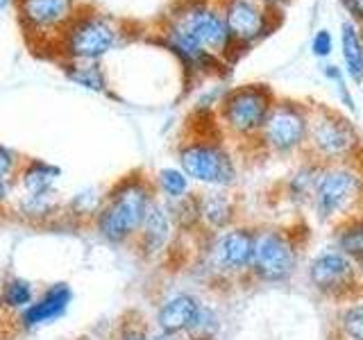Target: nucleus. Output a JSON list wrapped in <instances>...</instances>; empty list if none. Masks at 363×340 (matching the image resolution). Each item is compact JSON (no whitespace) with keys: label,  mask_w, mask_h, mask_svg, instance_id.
I'll return each instance as SVG.
<instances>
[{"label":"nucleus","mask_w":363,"mask_h":340,"mask_svg":"<svg viewBox=\"0 0 363 340\" xmlns=\"http://www.w3.org/2000/svg\"><path fill=\"white\" fill-rule=\"evenodd\" d=\"M306 157L323 166L332 164H357L361 152V134L350 118L338 111L318 107L309 113V141Z\"/></svg>","instance_id":"39448f33"},{"label":"nucleus","mask_w":363,"mask_h":340,"mask_svg":"<svg viewBox=\"0 0 363 340\" xmlns=\"http://www.w3.org/2000/svg\"><path fill=\"white\" fill-rule=\"evenodd\" d=\"M179 340H189V338H179Z\"/></svg>","instance_id":"c9c22d12"},{"label":"nucleus","mask_w":363,"mask_h":340,"mask_svg":"<svg viewBox=\"0 0 363 340\" xmlns=\"http://www.w3.org/2000/svg\"><path fill=\"white\" fill-rule=\"evenodd\" d=\"M306 281L311 290L336 306L363 295L359 281V264L334 245L320 249L306 266Z\"/></svg>","instance_id":"6e6552de"},{"label":"nucleus","mask_w":363,"mask_h":340,"mask_svg":"<svg viewBox=\"0 0 363 340\" xmlns=\"http://www.w3.org/2000/svg\"><path fill=\"white\" fill-rule=\"evenodd\" d=\"M261 5H281V3H286V0H259Z\"/></svg>","instance_id":"473e14b6"},{"label":"nucleus","mask_w":363,"mask_h":340,"mask_svg":"<svg viewBox=\"0 0 363 340\" xmlns=\"http://www.w3.org/2000/svg\"><path fill=\"white\" fill-rule=\"evenodd\" d=\"M218 332H220L218 309L211 304H202L196 322H193V327L189 329V334L184 338H189V340H216Z\"/></svg>","instance_id":"bb28decb"},{"label":"nucleus","mask_w":363,"mask_h":340,"mask_svg":"<svg viewBox=\"0 0 363 340\" xmlns=\"http://www.w3.org/2000/svg\"><path fill=\"white\" fill-rule=\"evenodd\" d=\"M304 243L291 227L268 225L257 230L255 259L250 266V281L261 286H284L300 268Z\"/></svg>","instance_id":"20e7f679"},{"label":"nucleus","mask_w":363,"mask_h":340,"mask_svg":"<svg viewBox=\"0 0 363 340\" xmlns=\"http://www.w3.org/2000/svg\"><path fill=\"white\" fill-rule=\"evenodd\" d=\"M18 16L28 32L66 30L75 18V0H18Z\"/></svg>","instance_id":"2eb2a0df"},{"label":"nucleus","mask_w":363,"mask_h":340,"mask_svg":"<svg viewBox=\"0 0 363 340\" xmlns=\"http://www.w3.org/2000/svg\"><path fill=\"white\" fill-rule=\"evenodd\" d=\"M223 16L230 28L232 41H257L268 32V14L259 0H225Z\"/></svg>","instance_id":"dca6fc26"},{"label":"nucleus","mask_w":363,"mask_h":340,"mask_svg":"<svg viewBox=\"0 0 363 340\" xmlns=\"http://www.w3.org/2000/svg\"><path fill=\"white\" fill-rule=\"evenodd\" d=\"M332 340H363V295L336 309Z\"/></svg>","instance_id":"412c9836"},{"label":"nucleus","mask_w":363,"mask_h":340,"mask_svg":"<svg viewBox=\"0 0 363 340\" xmlns=\"http://www.w3.org/2000/svg\"><path fill=\"white\" fill-rule=\"evenodd\" d=\"M34 300H37V288L26 277L14 275L5 279L3 286H0V309L11 313L14 317H18Z\"/></svg>","instance_id":"4be33fe9"},{"label":"nucleus","mask_w":363,"mask_h":340,"mask_svg":"<svg viewBox=\"0 0 363 340\" xmlns=\"http://www.w3.org/2000/svg\"><path fill=\"white\" fill-rule=\"evenodd\" d=\"M359 281H361V290H363V259L359 261Z\"/></svg>","instance_id":"72a5a7b5"},{"label":"nucleus","mask_w":363,"mask_h":340,"mask_svg":"<svg viewBox=\"0 0 363 340\" xmlns=\"http://www.w3.org/2000/svg\"><path fill=\"white\" fill-rule=\"evenodd\" d=\"M152 181H155L157 196L166 202H177L191 193V179L186 177V173L182 168H162Z\"/></svg>","instance_id":"393cba45"},{"label":"nucleus","mask_w":363,"mask_h":340,"mask_svg":"<svg viewBox=\"0 0 363 340\" xmlns=\"http://www.w3.org/2000/svg\"><path fill=\"white\" fill-rule=\"evenodd\" d=\"M309 113L311 111L304 109L300 102H275L264 130L259 132L255 141H259L261 150L277 157L304 152L306 141H309Z\"/></svg>","instance_id":"1a4fd4ad"},{"label":"nucleus","mask_w":363,"mask_h":340,"mask_svg":"<svg viewBox=\"0 0 363 340\" xmlns=\"http://www.w3.org/2000/svg\"><path fill=\"white\" fill-rule=\"evenodd\" d=\"M320 170H323V164H318L313 159L306 157L289 175V179L284 181V198H286L293 207H311Z\"/></svg>","instance_id":"aec40b11"},{"label":"nucleus","mask_w":363,"mask_h":340,"mask_svg":"<svg viewBox=\"0 0 363 340\" xmlns=\"http://www.w3.org/2000/svg\"><path fill=\"white\" fill-rule=\"evenodd\" d=\"M313 218L320 225H338L363 211V168L359 164L323 166L311 200Z\"/></svg>","instance_id":"7ed1b4c3"},{"label":"nucleus","mask_w":363,"mask_h":340,"mask_svg":"<svg viewBox=\"0 0 363 340\" xmlns=\"http://www.w3.org/2000/svg\"><path fill=\"white\" fill-rule=\"evenodd\" d=\"M173 28L182 30L196 41L204 52L209 55H218V52H227L232 43V34L230 28H227V21L220 14L218 9L207 7V5H193L186 11L170 23Z\"/></svg>","instance_id":"9b49d317"},{"label":"nucleus","mask_w":363,"mask_h":340,"mask_svg":"<svg viewBox=\"0 0 363 340\" xmlns=\"http://www.w3.org/2000/svg\"><path fill=\"white\" fill-rule=\"evenodd\" d=\"M332 245L359 264L363 259V211L332 227Z\"/></svg>","instance_id":"5701e85b"},{"label":"nucleus","mask_w":363,"mask_h":340,"mask_svg":"<svg viewBox=\"0 0 363 340\" xmlns=\"http://www.w3.org/2000/svg\"><path fill=\"white\" fill-rule=\"evenodd\" d=\"M102 200H105V196H100L96 188H84V191L75 193L73 200L68 202V207L64 209V213H68L75 220L94 222V218L102 207Z\"/></svg>","instance_id":"a878e982"},{"label":"nucleus","mask_w":363,"mask_h":340,"mask_svg":"<svg viewBox=\"0 0 363 340\" xmlns=\"http://www.w3.org/2000/svg\"><path fill=\"white\" fill-rule=\"evenodd\" d=\"M200 220L204 236L220 234L238 225V204L230 188H211L200 193Z\"/></svg>","instance_id":"f3484780"},{"label":"nucleus","mask_w":363,"mask_h":340,"mask_svg":"<svg viewBox=\"0 0 363 340\" xmlns=\"http://www.w3.org/2000/svg\"><path fill=\"white\" fill-rule=\"evenodd\" d=\"M202 304L204 302L191 290L170 293L168 298H164L157 304L152 327L159 329V332H164V334L184 338L189 334V329L193 327V322H196Z\"/></svg>","instance_id":"4468645a"},{"label":"nucleus","mask_w":363,"mask_h":340,"mask_svg":"<svg viewBox=\"0 0 363 340\" xmlns=\"http://www.w3.org/2000/svg\"><path fill=\"white\" fill-rule=\"evenodd\" d=\"M275 96L266 84H245L227 91L218 102L220 128L236 139L255 141L275 107Z\"/></svg>","instance_id":"423d86ee"},{"label":"nucleus","mask_w":363,"mask_h":340,"mask_svg":"<svg viewBox=\"0 0 363 340\" xmlns=\"http://www.w3.org/2000/svg\"><path fill=\"white\" fill-rule=\"evenodd\" d=\"M66 73H68V77H71L75 84L84 86L89 91H105V86H107L105 75H102L100 68L96 64H91V62L68 66Z\"/></svg>","instance_id":"cd10ccee"},{"label":"nucleus","mask_w":363,"mask_h":340,"mask_svg":"<svg viewBox=\"0 0 363 340\" xmlns=\"http://www.w3.org/2000/svg\"><path fill=\"white\" fill-rule=\"evenodd\" d=\"M62 170L55 164L41 162V159H26L16 175V193L26 196H41V193H55Z\"/></svg>","instance_id":"6ab92c4d"},{"label":"nucleus","mask_w":363,"mask_h":340,"mask_svg":"<svg viewBox=\"0 0 363 340\" xmlns=\"http://www.w3.org/2000/svg\"><path fill=\"white\" fill-rule=\"evenodd\" d=\"M311 50H313V55H318V57H327L329 52L334 50V39H332V34H329L327 30H320L313 37V41H311Z\"/></svg>","instance_id":"7c9ffc66"},{"label":"nucleus","mask_w":363,"mask_h":340,"mask_svg":"<svg viewBox=\"0 0 363 340\" xmlns=\"http://www.w3.org/2000/svg\"><path fill=\"white\" fill-rule=\"evenodd\" d=\"M340 48H343L347 75L354 79V82H363V41L352 21L343 23V30H340Z\"/></svg>","instance_id":"b1692460"},{"label":"nucleus","mask_w":363,"mask_h":340,"mask_svg":"<svg viewBox=\"0 0 363 340\" xmlns=\"http://www.w3.org/2000/svg\"><path fill=\"white\" fill-rule=\"evenodd\" d=\"M179 236L182 234L177 230L170 202L159 198L152 204V209L147 213L139 236L134 238L132 247L136 249V254H139L143 261H157V259L166 256L170 249L175 247Z\"/></svg>","instance_id":"f8f14e48"},{"label":"nucleus","mask_w":363,"mask_h":340,"mask_svg":"<svg viewBox=\"0 0 363 340\" xmlns=\"http://www.w3.org/2000/svg\"><path fill=\"white\" fill-rule=\"evenodd\" d=\"M23 162H26V159H23L16 150H11V147L0 143V173L11 177V179H16Z\"/></svg>","instance_id":"c756f323"},{"label":"nucleus","mask_w":363,"mask_h":340,"mask_svg":"<svg viewBox=\"0 0 363 340\" xmlns=\"http://www.w3.org/2000/svg\"><path fill=\"white\" fill-rule=\"evenodd\" d=\"M159 200L155 181L139 170L121 177L102 200V207L94 218V232L109 245H132Z\"/></svg>","instance_id":"f257e3e1"},{"label":"nucleus","mask_w":363,"mask_h":340,"mask_svg":"<svg viewBox=\"0 0 363 340\" xmlns=\"http://www.w3.org/2000/svg\"><path fill=\"white\" fill-rule=\"evenodd\" d=\"M257 230L259 227L255 225L238 222L220 234L200 238L198 270L209 286H213V283L227 286V283H241L250 279Z\"/></svg>","instance_id":"f03ea898"},{"label":"nucleus","mask_w":363,"mask_h":340,"mask_svg":"<svg viewBox=\"0 0 363 340\" xmlns=\"http://www.w3.org/2000/svg\"><path fill=\"white\" fill-rule=\"evenodd\" d=\"M177 162L191 181L207 188H232L238 181L236 159L218 139L204 136L184 141L177 150Z\"/></svg>","instance_id":"0eeeda50"},{"label":"nucleus","mask_w":363,"mask_h":340,"mask_svg":"<svg viewBox=\"0 0 363 340\" xmlns=\"http://www.w3.org/2000/svg\"><path fill=\"white\" fill-rule=\"evenodd\" d=\"M118 32L98 14L75 16L64 30V50L75 62H96L116 43Z\"/></svg>","instance_id":"9d476101"},{"label":"nucleus","mask_w":363,"mask_h":340,"mask_svg":"<svg viewBox=\"0 0 363 340\" xmlns=\"http://www.w3.org/2000/svg\"><path fill=\"white\" fill-rule=\"evenodd\" d=\"M145 340H179L177 336H170V334H164V332H159V329H150V332H147V338Z\"/></svg>","instance_id":"2f4dec72"},{"label":"nucleus","mask_w":363,"mask_h":340,"mask_svg":"<svg viewBox=\"0 0 363 340\" xmlns=\"http://www.w3.org/2000/svg\"><path fill=\"white\" fill-rule=\"evenodd\" d=\"M71 304H73V288L68 286L66 281L50 283V286L43 293H39L37 300L16 317V324L23 334H32L41 327H48L57 320H62L68 313V309H71Z\"/></svg>","instance_id":"ddd939ff"},{"label":"nucleus","mask_w":363,"mask_h":340,"mask_svg":"<svg viewBox=\"0 0 363 340\" xmlns=\"http://www.w3.org/2000/svg\"><path fill=\"white\" fill-rule=\"evenodd\" d=\"M9 3V0H0V7H3V5H7Z\"/></svg>","instance_id":"f704fd0d"},{"label":"nucleus","mask_w":363,"mask_h":340,"mask_svg":"<svg viewBox=\"0 0 363 340\" xmlns=\"http://www.w3.org/2000/svg\"><path fill=\"white\" fill-rule=\"evenodd\" d=\"M147 332H150V327H147V322L139 313H128V317L118 324L111 340H145Z\"/></svg>","instance_id":"c85d7f7f"},{"label":"nucleus","mask_w":363,"mask_h":340,"mask_svg":"<svg viewBox=\"0 0 363 340\" xmlns=\"http://www.w3.org/2000/svg\"><path fill=\"white\" fill-rule=\"evenodd\" d=\"M11 213H16V218L26 220L30 225H45L64 213V204L57 198V191L41 193V196L16 193L14 202H11Z\"/></svg>","instance_id":"a211bd4d"}]
</instances>
